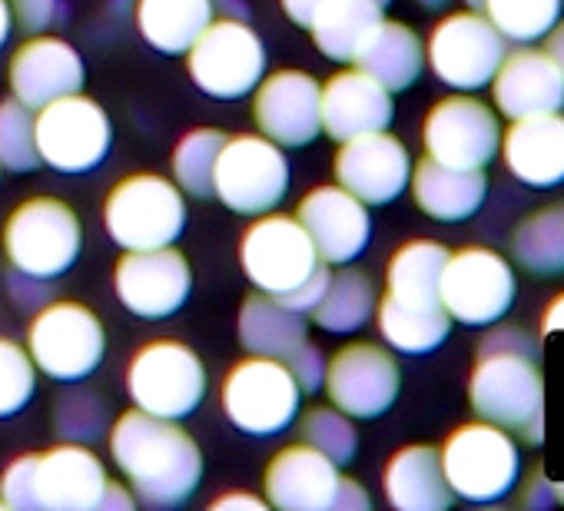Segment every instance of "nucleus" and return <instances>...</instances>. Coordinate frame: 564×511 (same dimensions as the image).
Segmentation results:
<instances>
[{"label":"nucleus","instance_id":"obj_26","mask_svg":"<svg viewBox=\"0 0 564 511\" xmlns=\"http://www.w3.org/2000/svg\"><path fill=\"white\" fill-rule=\"evenodd\" d=\"M319 113H323V133L343 143L362 133L389 130L395 117V104L379 80H372L366 70L356 67L326 80Z\"/></svg>","mask_w":564,"mask_h":511},{"label":"nucleus","instance_id":"obj_23","mask_svg":"<svg viewBox=\"0 0 564 511\" xmlns=\"http://www.w3.org/2000/svg\"><path fill=\"white\" fill-rule=\"evenodd\" d=\"M339 465L313 445H286L265 465V501L279 511H333Z\"/></svg>","mask_w":564,"mask_h":511},{"label":"nucleus","instance_id":"obj_58","mask_svg":"<svg viewBox=\"0 0 564 511\" xmlns=\"http://www.w3.org/2000/svg\"><path fill=\"white\" fill-rule=\"evenodd\" d=\"M419 8H425V11H442V8H448L452 0H415Z\"/></svg>","mask_w":564,"mask_h":511},{"label":"nucleus","instance_id":"obj_6","mask_svg":"<svg viewBox=\"0 0 564 511\" xmlns=\"http://www.w3.org/2000/svg\"><path fill=\"white\" fill-rule=\"evenodd\" d=\"M104 226L120 249L173 246L186 226L183 189L156 173H133L110 189Z\"/></svg>","mask_w":564,"mask_h":511},{"label":"nucleus","instance_id":"obj_49","mask_svg":"<svg viewBox=\"0 0 564 511\" xmlns=\"http://www.w3.org/2000/svg\"><path fill=\"white\" fill-rule=\"evenodd\" d=\"M521 504H524L528 511H547L551 504H557V498H554V481H551L541 468H534V471L524 478V485H521Z\"/></svg>","mask_w":564,"mask_h":511},{"label":"nucleus","instance_id":"obj_18","mask_svg":"<svg viewBox=\"0 0 564 511\" xmlns=\"http://www.w3.org/2000/svg\"><path fill=\"white\" fill-rule=\"evenodd\" d=\"M323 84L306 70H275L256 87L252 117L265 140L310 146L323 133Z\"/></svg>","mask_w":564,"mask_h":511},{"label":"nucleus","instance_id":"obj_59","mask_svg":"<svg viewBox=\"0 0 564 511\" xmlns=\"http://www.w3.org/2000/svg\"><path fill=\"white\" fill-rule=\"evenodd\" d=\"M554 498L557 504H564V481H554Z\"/></svg>","mask_w":564,"mask_h":511},{"label":"nucleus","instance_id":"obj_22","mask_svg":"<svg viewBox=\"0 0 564 511\" xmlns=\"http://www.w3.org/2000/svg\"><path fill=\"white\" fill-rule=\"evenodd\" d=\"M498 156L505 170L531 189L564 183V110L508 120Z\"/></svg>","mask_w":564,"mask_h":511},{"label":"nucleus","instance_id":"obj_5","mask_svg":"<svg viewBox=\"0 0 564 511\" xmlns=\"http://www.w3.org/2000/svg\"><path fill=\"white\" fill-rule=\"evenodd\" d=\"M84 229L77 213L54 196H34L21 203L4 222V256L11 270L57 280L80 256Z\"/></svg>","mask_w":564,"mask_h":511},{"label":"nucleus","instance_id":"obj_7","mask_svg":"<svg viewBox=\"0 0 564 511\" xmlns=\"http://www.w3.org/2000/svg\"><path fill=\"white\" fill-rule=\"evenodd\" d=\"M239 263L246 280L265 293V296H290L300 290L319 267V252L303 229L296 216H282V213H262L239 239Z\"/></svg>","mask_w":564,"mask_h":511},{"label":"nucleus","instance_id":"obj_41","mask_svg":"<svg viewBox=\"0 0 564 511\" xmlns=\"http://www.w3.org/2000/svg\"><path fill=\"white\" fill-rule=\"evenodd\" d=\"M300 432H303L306 445L319 448L336 465H349L356 458V452H359V432L352 425V415H346L339 409L319 405V409L306 412Z\"/></svg>","mask_w":564,"mask_h":511},{"label":"nucleus","instance_id":"obj_42","mask_svg":"<svg viewBox=\"0 0 564 511\" xmlns=\"http://www.w3.org/2000/svg\"><path fill=\"white\" fill-rule=\"evenodd\" d=\"M37 392V366L14 339H0V418H11L31 405Z\"/></svg>","mask_w":564,"mask_h":511},{"label":"nucleus","instance_id":"obj_47","mask_svg":"<svg viewBox=\"0 0 564 511\" xmlns=\"http://www.w3.org/2000/svg\"><path fill=\"white\" fill-rule=\"evenodd\" d=\"M329 263L326 267H319L300 290H293L290 296H282L279 303L282 306H290V309H296V313H303V316H310L316 306H319V300H323V293H326V286H329Z\"/></svg>","mask_w":564,"mask_h":511},{"label":"nucleus","instance_id":"obj_51","mask_svg":"<svg viewBox=\"0 0 564 511\" xmlns=\"http://www.w3.org/2000/svg\"><path fill=\"white\" fill-rule=\"evenodd\" d=\"M133 504H137V494H133V491H127V488L117 485V481H107L97 511H130Z\"/></svg>","mask_w":564,"mask_h":511},{"label":"nucleus","instance_id":"obj_14","mask_svg":"<svg viewBox=\"0 0 564 511\" xmlns=\"http://www.w3.org/2000/svg\"><path fill=\"white\" fill-rule=\"evenodd\" d=\"M186 54L193 84L216 100H239L252 94L265 74V47L239 18L209 21Z\"/></svg>","mask_w":564,"mask_h":511},{"label":"nucleus","instance_id":"obj_13","mask_svg":"<svg viewBox=\"0 0 564 511\" xmlns=\"http://www.w3.org/2000/svg\"><path fill=\"white\" fill-rule=\"evenodd\" d=\"M41 163L57 173H87L104 163L113 143V127L104 107L84 94H67L34 110Z\"/></svg>","mask_w":564,"mask_h":511},{"label":"nucleus","instance_id":"obj_43","mask_svg":"<svg viewBox=\"0 0 564 511\" xmlns=\"http://www.w3.org/2000/svg\"><path fill=\"white\" fill-rule=\"evenodd\" d=\"M37 455H18L4 478H0V498L14 511H41L37 508Z\"/></svg>","mask_w":564,"mask_h":511},{"label":"nucleus","instance_id":"obj_44","mask_svg":"<svg viewBox=\"0 0 564 511\" xmlns=\"http://www.w3.org/2000/svg\"><path fill=\"white\" fill-rule=\"evenodd\" d=\"M8 4H11V14L18 18V24L28 34H44L57 21H64V14H67L64 0H8Z\"/></svg>","mask_w":564,"mask_h":511},{"label":"nucleus","instance_id":"obj_19","mask_svg":"<svg viewBox=\"0 0 564 511\" xmlns=\"http://www.w3.org/2000/svg\"><path fill=\"white\" fill-rule=\"evenodd\" d=\"M336 180L366 206H389L409 189L412 180L409 146L389 130L343 140L336 153Z\"/></svg>","mask_w":564,"mask_h":511},{"label":"nucleus","instance_id":"obj_31","mask_svg":"<svg viewBox=\"0 0 564 511\" xmlns=\"http://www.w3.org/2000/svg\"><path fill=\"white\" fill-rule=\"evenodd\" d=\"M239 343L252 356L286 362L306 343V316L282 306L275 296L252 293L239 309Z\"/></svg>","mask_w":564,"mask_h":511},{"label":"nucleus","instance_id":"obj_52","mask_svg":"<svg viewBox=\"0 0 564 511\" xmlns=\"http://www.w3.org/2000/svg\"><path fill=\"white\" fill-rule=\"evenodd\" d=\"M279 4H282V11H286V18L296 28H310L313 18H316V11L326 4V0H279Z\"/></svg>","mask_w":564,"mask_h":511},{"label":"nucleus","instance_id":"obj_15","mask_svg":"<svg viewBox=\"0 0 564 511\" xmlns=\"http://www.w3.org/2000/svg\"><path fill=\"white\" fill-rule=\"evenodd\" d=\"M425 156L458 166V170H485L501 146V120L491 104L475 94L442 97L422 123Z\"/></svg>","mask_w":564,"mask_h":511},{"label":"nucleus","instance_id":"obj_24","mask_svg":"<svg viewBox=\"0 0 564 511\" xmlns=\"http://www.w3.org/2000/svg\"><path fill=\"white\" fill-rule=\"evenodd\" d=\"M8 80H11L14 97L24 107L41 110L57 97L80 94L84 80H87V70H84L80 54L67 41H61V37H31L11 57Z\"/></svg>","mask_w":564,"mask_h":511},{"label":"nucleus","instance_id":"obj_2","mask_svg":"<svg viewBox=\"0 0 564 511\" xmlns=\"http://www.w3.org/2000/svg\"><path fill=\"white\" fill-rule=\"evenodd\" d=\"M468 402L478 418L508 428L528 445H541L544 376L534 352L478 349L468 372Z\"/></svg>","mask_w":564,"mask_h":511},{"label":"nucleus","instance_id":"obj_48","mask_svg":"<svg viewBox=\"0 0 564 511\" xmlns=\"http://www.w3.org/2000/svg\"><path fill=\"white\" fill-rule=\"evenodd\" d=\"M478 349H508V352H534L538 356V339L531 333H524L521 326H498L495 323V326H488Z\"/></svg>","mask_w":564,"mask_h":511},{"label":"nucleus","instance_id":"obj_35","mask_svg":"<svg viewBox=\"0 0 564 511\" xmlns=\"http://www.w3.org/2000/svg\"><path fill=\"white\" fill-rule=\"evenodd\" d=\"M511 256L531 276H564V203L524 216L511 232Z\"/></svg>","mask_w":564,"mask_h":511},{"label":"nucleus","instance_id":"obj_3","mask_svg":"<svg viewBox=\"0 0 564 511\" xmlns=\"http://www.w3.org/2000/svg\"><path fill=\"white\" fill-rule=\"evenodd\" d=\"M445 481L455 498L471 504L505 501L521 481V445L495 422H465L438 448Z\"/></svg>","mask_w":564,"mask_h":511},{"label":"nucleus","instance_id":"obj_46","mask_svg":"<svg viewBox=\"0 0 564 511\" xmlns=\"http://www.w3.org/2000/svg\"><path fill=\"white\" fill-rule=\"evenodd\" d=\"M8 293H11V300H14V306L18 309H44L47 303H51V286H47V280H37V276H28V273H18V270H11V276H8Z\"/></svg>","mask_w":564,"mask_h":511},{"label":"nucleus","instance_id":"obj_33","mask_svg":"<svg viewBox=\"0 0 564 511\" xmlns=\"http://www.w3.org/2000/svg\"><path fill=\"white\" fill-rule=\"evenodd\" d=\"M382 11L386 8H379L376 0H326L306 31L313 34V44L323 57L352 64L359 47L379 28Z\"/></svg>","mask_w":564,"mask_h":511},{"label":"nucleus","instance_id":"obj_37","mask_svg":"<svg viewBox=\"0 0 564 511\" xmlns=\"http://www.w3.org/2000/svg\"><path fill=\"white\" fill-rule=\"evenodd\" d=\"M561 11L564 0H485L481 4V14L514 47L544 41L547 31L561 21Z\"/></svg>","mask_w":564,"mask_h":511},{"label":"nucleus","instance_id":"obj_28","mask_svg":"<svg viewBox=\"0 0 564 511\" xmlns=\"http://www.w3.org/2000/svg\"><path fill=\"white\" fill-rule=\"evenodd\" d=\"M382 491L395 511H445L455 501L432 445L399 448L382 471Z\"/></svg>","mask_w":564,"mask_h":511},{"label":"nucleus","instance_id":"obj_9","mask_svg":"<svg viewBox=\"0 0 564 511\" xmlns=\"http://www.w3.org/2000/svg\"><path fill=\"white\" fill-rule=\"evenodd\" d=\"M508 54V41L481 11H455L442 18L425 41V64L435 80L458 94H478L491 84Z\"/></svg>","mask_w":564,"mask_h":511},{"label":"nucleus","instance_id":"obj_16","mask_svg":"<svg viewBox=\"0 0 564 511\" xmlns=\"http://www.w3.org/2000/svg\"><path fill=\"white\" fill-rule=\"evenodd\" d=\"M326 392L352 418L386 415L402 389V369L386 346L349 343L326 362Z\"/></svg>","mask_w":564,"mask_h":511},{"label":"nucleus","instance_id":"obj_8","mask_svg":"<svg viewBox=\"0 0 564 511\" xmlns=\"http://www.w3.org/2000/svg\"><path fill=\"white\" fill-rule=\"evenodd\" d=\"M223 412L246 435H279L286 432L303 402V389L282 359L249 356L229 369L223 379Z\"/></svg>","mask_w":564,"mask_h":511},{"label":"nucleus","instance_id":"obj_30","mask_svg":"<svg viewBox=\"0 0 564 511\" xmlns=\"http://www.w3.org/2000/svg\"><path fill=\"white\" fill-rule=\"evenodd\" d=\"M376 323L382 343L402 356L435 352L455 326L442 303H402L389 293L376 306Z\"/></svg>","mask_w":564,"mask_h":511},{"label":"nucleus","instance_id":"obj_10","mask_svg":"<svg viewBox=\"0 0 564 511\" xmlns=\"http://www.w3.org/2000/svg\"><path fill=\"white\" fill-rule=\"evenodd\" d=\"M290 193V160L279 143L252 133L226 137L216 170L213 196L239 216H262Z\"/></svg>","mask_w":564,"mask_h":511},{"label":"nucleus","instance_id":"obj_12","mask_svg":"<svg viewBox=\"0 0 564 511\" xmlns=\"http://www.w3.org/2000/svg\"><path fill=\"white\" fill-rule=\"evenodd\" d=\"M127 392L133 405L150 415L186 418L206 395V366L189 346L176 339H156L130 359Z\"/></svg>","mask_w":564,"mask_h":511},{"label":"nucleus","instance_id":"obj_38","mask_svg":"<svg viewBox=\"0 0 564 511\" xmlns=\"http://www.w3.org/2000/svg\"><path fill=\"white\" fill-rule=\"evenodd\" d=\"M226 143V133L219 130H209V127H199V130H189L176 150H173V176H176V186L196 199H206L213 196V170H216V156Z\"/></svg>","mask_w":564,"mask_h":511},{"label":"nucleus","instance_id":"obj_20","mask_svg":"<svg viewBox=\"0 0 564 511\" xmlns=\"http://www.w3.org/2000/svg\"><path fill=\"white\" fill-rule=\"evenodd\" d=\"M296 219L310 232L319 260L329 267H346L359 260L372 236L369 206L349 189H343L339 183L310 189L296 209Z\"/></svg>","mask_w":564,"mask_h":511},{"label":"nucleus","instance_id":"obj_36","mask_svg":"<svg viewBox=\"0 0 564 511\" xmlns=\"http://www.w3.org/2000/svg\"><path fill=\"white\" fill-rule=\"evenodd\" d=\"M376 306H379L376 283L362 270H343L329 276V286L310 316L316 319L319 329L343 336V333H359L362 326H369V319L376 316Z\"/></svg>","mask_w":564,"mask_h":511},{"label":"nucleus","instance_id":"obj_50","mask_svg":"<svg viewBox=\"0 0 564 511\" xmlns=\"http://www.w3.org/2000/svg\"><path fill=\"white\" fill-rule=\"evenodd\" d=\"M372 498L366 494V488L352 478H339L336 498H333V511H369Z\"/></svg>","mask_w":564,"mask_h":511},{"label":"nucleus","instance_id":"obj_57","mask_svg":"<svg viewBox=\"0 0 564 511\" xmlns=\"http://www.w3.org/2000/svg\"><path fill=\"white\" fill-rule=\"evenodd\" d=\"M213 8H223L232 18H246V4H242V0H213Z\"/></svg>","mask_w":564,"mask_h":511},{"label":"nucleus","instance_id":"obj_34","mask_svg":"<svg viewBox=\"0 0 564 511\" xmlns=\"http://www.w3.org/2000/svg\"><path fill=\"white\" fill-rule=\"evenodd\" d=\"M448 252L452 249L438 239L402 242L386 270V293L402 303H438V283Z\"/></svg>","mask_w":564,"mask_h":511},{"label":"nucleus","instance_id":"obj_21","mask_svg":"<svg viewBox=\"0 0 564 511\" xmlns=\"http://www.w3.org/2000/svg\"><path fill=\"white\" fill-rule=\"evenodd\" d=\"M491 107L505 120L564 110V77L554 61L534 44H521L505 54L491 77Z\"/></svg>","mask_w":564,"mask_h":511},{"label":"nucleus","instance_id":"obj_25","mask_svg":"<svg viewBox=\"0 0 564 511\" xmlns=\"http://www.w3.org/2000/svg\"><path fill=\"white\" fill-rule=\"evenodd\" d=\"M104 461L80 442H64L37 455V508L41 511H97L107 488Z\"/></svg>","mask_w":564,"mask_h":511},{"label":"nucleus","instance_id":"obj_45","mask_svg":"<svg viewBox=\"0 0 564 511\" xmlns=\"http://www.w3.org/2000/svg\"><path fill=\"white\" fill-rule=\"evenodd\" d=\"M286 366H290V372L296 376V382H300L303 392H319V389H323V382H326V359H323V352H319L313 343H303V346L286 359Z\"/></svg>","mask_w":564,"mask_h":511},{"label":"nucleus","instance_id":"obj_29","mask_svg":"<svg viewBox=\"0 0 564 511\" xmlns=\"http://www.w3.org/2000/svg\"><path fill=\"white\" fill-rule=\"evenodd\" d=\"M352 64L366 70L372 80H379L389 94H402L425 70V44L409 24L382 18L369 41L359 47Z\"/></svg>","mask_w":564,"mask_h":511},{"label":"nucleus","instance_id":"obj_4","mask_svg":"<svg viewBox=\"0 0 564 511\" xmlns=\"http://www.w3.org/2000/svg\"><path fill=\"white\" fill-rule=\"evenodd\" d=\"M518 300L514 263L488 246H462L448 252L438 303L458 326L488 329L501 323Z\"/></svg>","mask_w":564,"mask_h":511},{"label":"nucleus","instance_id":"obj_54","mask_svg":"<svg viewBox=\"0 0 564 511\" xmlns=\"http://www.w3.org/2000/svg\"><path fill=\"white\" fill-rule=\"evenodd\" d=\"M544 54L554 61V67H557L561 77H564V18L547 31V37H544Z\"/></svg>","mask_w":564,"mask_h":511},{"label":"nucleus","instance_id":"obj_1","mask_svg":"<svg viewBox=\"0 0 564 511\" xmlns=\"http://www.w3.org/2000/svg\"><path fill=\"white\" fill-rule=\"evenodd\" d=\"M110 455L127 475V488L147 508L183 504L203 478V452L196 438L143 409H130L110 428Z\"/></svg>","mask_w":564,"mask_h":511},{"label":"nucleus","instance_id":"obj_61","mask_svg":"<svg viewBox=\"0 0 564 511\" xmlns=\"http://www.w3.org/2000/svg\"><path fill=\"white\" fill-rule=\"evenodd\" d=\"M376 4H379V8H389V4H392V0H376Z\"/></svg>","mask_w":564,"mask_h":511},{"label":"nucleus","instance_id":"obj_60","mask_svg":"<svg viewBox=\"0 0 564 511\" xmlns=\"http://www.w3.org/2000/svg\"><path fill=\"white\" fill-rule=\"evenodd\" d=\"M481 4L485 0H465V8H471V11H481Z\"/></svg>","mask_w":564,"mask_h":511},{"label":"nucleus","instance_id":"obj_53","mask_svg":"<svg viewBox=\"0 0 564 511\" xmlns=\"http://www.w3.org/2000/svg\"><path fill=\"white\" fill-rule=\"evenodd\" d=\"M541 333L551 336V333H564V293H557L547 309L541 313Z\"/></svg>","mask_w":564,"mask_h":511},{"label":"nucleus","instance_id":"obj_17","mask_svg":"<svg viewBox=\"0 0 564 511\" xmlns=\"http://www.w3.org/2000/svg\"><path fill=\"white\" fill-rule=\"evenodd\" d=\"M113 290L127 313L140 319H166L189 300L193 270L186 256L173 246L127 249L113 273Z\"/></svg>","mask_w":564,"mask_h":511},{"label":"nucleus","instance_id":"obj_40","mask_svg":"<svg viewBox=\"0 0 564 511\" xmlns=\"http://www.w3.org/2000/svg\"><path fill=\"white\" fill-rule=\"evenodd\" d=\"M54 428L64 442L90 445L110 428L107 402L94 389H67L54 405Z\"/></svg>","mask_w":564,"mask_h":511},{"label":"nucleus","instance_id":"obj_55","mask_svg":"<svg viewBox=\"0 0 564 511\" xmlns=\"http://www.w3.org/2000/svg\"><path fill=\"white\" fill-rule=\"evenodd\" d=\"M223 508H252V511H259V508H265V501L252 498V494H242V491H229V494L213 501V511H223Z\"/></svg>","mask_w":564,"mask_h":511},{"label":"nucleus","instance_id":"obj_39","mask_svg":"<svg viewBox=\"0 0 564 511\" xmlns=\"http://www.w3.org/2000/svg\"><path fill=\"white\" fill-rule=\"evenodd\" d=\"M41 166L37 133H34V110L24 107L18 97L0 100V170L31 173Z\"/></svg>","mask_w":564,"mask_h":511},{"label":"nucleus","instance_id":"obj_32","mask_svg":"<svg viewBox=\"0 0 564 511\" xmlns=\"http://www.w3.org/2000/svg\"><path fill=\"white\" fill-rule=\"evenodd\" d=\"M213 0H137V31L160 54H186L213 21Z\"/></svg>","mask_w":564,"mask_h":511},{"label":"nucleus","instance_id":"obj_11","mask_svg":"<svg viewBox=\"0 0 564 511\" xmlns=\"http://www.w3.org/2000/svg\"><path fill=\"white\" fill-rule=\"evenodd\" d=\"M28 352L54 382L87 379L107 352V333L94 309L80 303H47L28 329Z\"/></svg>","mask_w":564,"mask_h":511},{"label":"nucleus","instance_id":"obj_56","mask_svg":"<svg viewBox=\"0 0 564 511\" xmlns=\"http://www.w3.org/2000/svg\"><path fill=\"white\" fill-rule=\"evenodd\" d=\"M11 24H14L11 4H8V0H0V47H4L8 37H11Z\"/></svg>","mask_w":564,"mask_h":511},{"label":"nucleus","instance_id":"obj_27","mask_svg":"<svg viewBox=\"0 0 564 511\" xmlns=\"http://www.w3.org/2000/svg\"><path fill=\"white\" fill-rule=\"evenodd\" d=\"M415 206L435 219V222H465L471 219L485 196H488V176L485 170H458L445 166L432 156H422L412 163V180H409Z\"/></svg>","mask_w":564,"mask_h":511}]
</instances>
